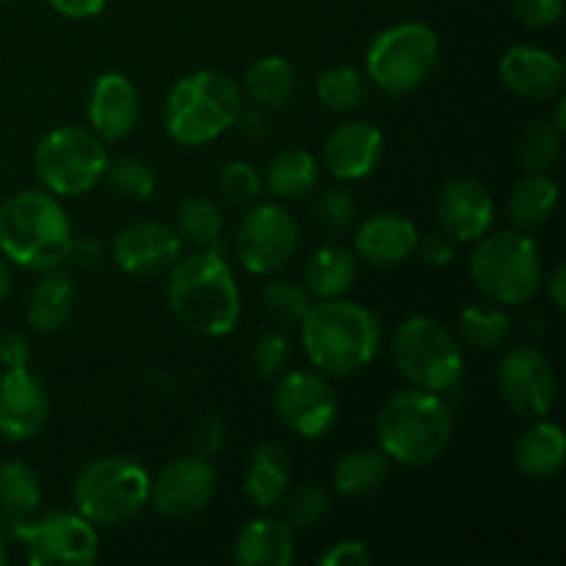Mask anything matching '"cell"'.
I'll return each instance as SVG.
<instances>
[{"instance_id": "6da1fadb", "label": "cell", "mask_w": 566, "mask_h": 566, "mask_svg": "<svg viewBox=\"0 0 566 566\" xmlns=\"http://www.w3.org/2000/svg\"><path fill=\"white\" fill-rule=\"evenodd\" d=\"M302 346L310 365L326 376H352L368 368L385 346V324L359 302L321 298L302 321Z\"/></svg>"}, {"instance_id": "7a4b0ae2", "label": "cell", "mask_w": 566, "mask_h": 566, "mask_svg": "<svg viewBox=\"0 0 566 566\" xmlns=\"http://www.w3.org/2000/svg\"><path fill=\"white\" fill-rule=\"evenodd\" d=\"M166 298L177 321L202 337H227L241 321V287L213 249H197L171 265Z\"/></svg>"}, {"instance_id": "3957f363", "label": "cell", "mask_w": 566, "mask_h": 566, "mask_svg": "<svg viewBox=\"0 0 566 566\" xmlns=\"http://www.w3.org/2000/svg\"><path fill=\"white\" fill-rule=\"evenodd\" d=\"M72 221L55 193L44 188L17 191L0 205V252L25 271L61 269L70 260Z\"/></svg>"}, {"instance_id": "277c9868", "label": "cell", "mask_w": 566, "mask_h": 566, "mask_svg": "<svg viewBox=\"0 0 566 566\" xmlns=\"http://www.w3.org/2000/svg\"><path fill=\"white\" fill-rule=\"evenodd\" d=\"M376 442L392 464L426 468L446 457L453 442V412L440 392L401 390L387 398L376 418Z\"/></svg>"}, {"instance_id": "5b68a950", "label": "cell", "mask_w": 566, "mask_h": 566, "mask_svg": "<svg viewBox=\"0 0 566 566\" xmlns=\"http://www.w3.org/2000/svg\"><path fill=\"white\" fill-rule=\"evenodd\" d=\"M243 111L241 83L219 70H197L171 86L164 103V127L182 147H205L235 127Z\"/></svg>"}, {"instance_id": "8992f818", "label": "cell", "mask_w": 566, "mask_h": 566, "mask_svg": "<svg viewBox=\"0 0 566 566\" xmlns=\"http://www.w3.org/2000/svg\"><path fill=\"white\" fill-rule=\"evenodd\" d=\"M470 280L501 307L534 302L545 282L539 243L523 230H490L470 254Z\"/></svg>"}, {"instance_id": "52a82bcc", "label": "cell", "mask_w": 566, "mask_h": 566, "mask_svg": "<svg viewBox=\"0 0 566 566\" xmlns=\"http://www.w3.org/2000/svg\"><path fill=\"white\" fill-rule=\"evenodd\" d=\"M390 357L398 374L420 390L448 392L462 385L464 352L457 335L431 315H409L396 326Z\"/></svg>"}, {"instance_id": "ba28073f", "label": "cell", "mask_w": 566, "mask_h": 566, "mask_svg": "<svg viewBox=\"0 0 566 566\" xmlns=\"http://www.w3.org/2000/svg\"><path fill=\"white\" fill-rule=\"evenodd\" d=\"M153 475L125 457H99L77 470L72 481V503L97 528L130 523L147 509Z\"/></svg>"}, {"instance_id": "9c48e42d", "label": "cell", "mask_w": 566, "mask_h": 566, "mask_svg": "<svg viewBox=\"0 0 566 566\" xmlns=\"http://www.w3.org/2000/svg\"><path fill=\"white\" fill-rule=\"evenodd\" d=\"M440 61V36L418 20L387 25L374 36L365 53V75L370 86L390 97H403L423 86Z\"/></svg>"}, {"instance_id": "30bf717a", "label": "cell", "mask_w": 566, "mask_h": 566, "mask_svg": "<svg viewBox=\"0 0 566 566\" xmlns=\"http://www.w3.org/2000/svg\"><path fill=\"white\" fill-rule=\"evenodd\" d=\"M108 149L92 127L64 125L50 130L33 153V171L44 191L59 199L83 197L108 169Z\"/></svg>"}, {"instance_id": "8fae6325", "label": "cell", "mask_w": 566, "mask_h": 566, "mask_svg": "<svg viewBox=\"0 0 566 566\" xmlns=\"http://www.w3.org/2000/svg\"><path fill=\"white\" fill-rule=\"evenodd\" d=\"M9 525L33 566H92L99 558L97 525L77 512H50Z\"/></svg>"}, {"instance_id": "7c38bea8", "label": "cell", "mask_w": 566, "mask_h": 566, "mask_svg": "<svg viewBox=\"0 0 566 566\" xmlns=\"http://www.w3.org/2000/svg\"><path fill=\"white\" fill-rule=\"evenodd\" d=\"M302 232L296 216L280 202H252L235 232V254L243 271L271 276L298 252Z\"/></svg>"}, {"instance_id": "4fadbf2b", "label": "cell", "mask_w": 566, "mask_h": 566, "mask_svg": "<svg viewBox=\"0 0 566 566\" xmlns=\"http://www.w3.org/2000/svg\"><path fill=\"white\" fill-rule=\"evenodd\" d=\"M271 407L285 429L302 440H321L340 415V398L321 370H285L276 376Z\"/></svg>"}, {"instance_id": "5bb4252c", "label": "cell", "mask_w": 566, "mask_h": 566, "mask_svg": "<svg viewBox=\"0 0 566 566\" xmlns=\"http://www.w3.org/2000/svg\"><path fill=\"white\" fill-rule=\"evenodd\" d=\"M497 390L520 418H547L556 403V370L542 348L514 346L497 363Z\"/></svg>"}, {"instance_id": "9a60e30c", "label": "cell", "mask_w": 566, "mask_h": 566, "mask_svg": "<svg viewBox=\"0 0 566 566\" xmlns=\"http://www.w3.org/2000/svg\"><path fill=\"white\" fill-rule=\"evenodd\" d=\"M216 468L210 459L180 457L149 481V506L166 520H186L208 509L216 495Z\"/></svg>"}, {"instance_id": "2e32d148", "label": "cell", "mask_w": 566, "mask_h": 566, "mask_svg": "<svg viewBox=\"0 0 566 566\" xmlns=\"http://www.w3.org/2000/svg\"><path fill=\"white\" fill-rule=\"evenodd\" d=\"M182 258V238L166 221H133L122 227L111 243L116 269L136 280L160 276Z\"/></svg>"}, {"instance_id": "e0dca14e", "label": "cell", "mask_w": 566, "mask_h": 566, "mask_svg": "<svg viewBox=\"0 0 566 566\" xmlns=\"http://www.w3.org/2000/svg\"><path fill=\"white\" fill-rule=\"evenodd\" d=\"M50 396L44 381L28 365L0 374V437L28 442L48 426Z\"/></svg>"}, {"instance_id": "ac0fdd59", "label": "cell", "mask_w": 566, "mask_h": 566, "mask_svg": "<svg viewBox=\"0 0 566 566\" xmlns=\"http://www.w3.org/2000/svg\"><path fill=\"white\" fill-rule=\"evenodd\" d=\"M437 221L457 243H475L495 227V197L475 177H453L437 193Z\"/></svg>"}, {"instance_id": "d6986e66", "label": "cell", "mask_w": 566, "mask_h": 566, "mask_svg": "<svg viewBox=\"0 0 566 566\" xmlns=\"http://www.w3.org/2000/svg\"><path fill=\"white\" fill-rule=\"evenodd\" d=\"M381 158H385V133L374 122H343L324 142V169L335 180H365L374 175Z\"/></svg>"}, {"instance_id": "ffe728a7", "label": "cell", "mask_w": 566, "mask_h": 566, "mask_svg": "<svg viewBox=\"0 0 566 566\" xmlns=\"http://www.w3.org/2000/svg\"><path fill=\"white\" fill-rule=\"evenodd\" d=\"M497 72H501V81L509 92L531 99V103H547L564 92V61L551 50L536 48V44L509 48L497 64Z\"/></svg>"}, {"instance_id": "44dd1931", "label": "cell", "mask_w": 566, "mask_h": 566, "mask_svg": "<svg viewBox=\"0 0 566 566\" xmlns=\"http://www.w3.org/2000/svg\"><path fill=\"white\" fill-rule=\"evenodd\" d=\"M86 116L92 130L103 142H122L130 136L142 116V99L136 86L122 72H103L88 88Z\"/></svg>"}, {"instance_id": "7402d4cb", "label": "cell", "mask_w": 566, "mask_h": 566, "mask_svg": "<svg viewBox=\"0 0 566 566\" xmlns=\"http://www.w3.org/2000/svg\"><path fill=\"white\" fill-rule=\"evenodd\" d=\"M418 227L401 213H374L354 232V252L365 263L390 269L407 263L418 249Z\"/></svg>"}, {"instance_id": "603a6c76", "label": "cell", "mask_w": 566, "mask_h": 566, "mask_svg": "<svg viewBox=\"0 0 566 566\" xmlns=\"http://www.w3.org/2000/svg\"><path fill=\"white\" fill-rule=\"evenodd\" d=\"M291 492V459L276 442H260L243 470V495L260 512H276Z\"/></svg>"}, {"instance_id": "cb8c5ba5", "label": "cell", "mask_w": 566, "mask_h": 566, "mask_svg": "<svg viewBox=\"0 0 566 566\" xmlns=\"http://www.w3.org/2000/svg\"><path fill=\"white\" fill-rule=\"evenodd\" d=\"M512 462L523 479L551 481L566 462V434L562 426L536 418L514 442Z\"/></svg>"}, {"instance_id": "d4e9b609", "label": "cell", "mask_w": 566, "mask_h": 566, "mask_svg": "<svg viewBox=\"0 0 566 566\" xmlns=\"http://www.w3.org/2000/svg\"><path fill=\"white\" fill-rule=\"evenodd\" d=\"M77 296H81V291H77V282L72 280V274L61 269L42 271L25 302V318L31 329L42 332V335L64 329L75 315Z\"/></svg>"}, {"instance_id": "484cf974", "label": "cell", "mask_w": 566, "mask_h": 566, "mask_svg": "<svg viewBox=\"0 0 566 566\" xmlns=\"http://www.w3.org/2000/svg\"><path fill=\"white\" fill-rule=\"evenodd\" d=\"M232 553L241 566H291L296 558L293 531L285 520L254 517L241 525Z\"/></svg>"}, {"instance_id": "4316f807", "label": "cell", "mask_w": 566, "mask_h": 566, "mask_svg": "<svg viewBox=\"0 0 566 566\" xmlns=\"http://www.w3.org/2000/svg\"><path fill=\"white\" fill-rule=\"evenodd\" d=\"M298 88V72L282 55H263L247 70L241 81L243 99L252 103V108L276 111L293 99Z\"/></svg>"}, {"instance_id": "83f0119b", "label": "cell", "mask_w": 566, "mask_h": 566, "mask_svg": "<svg viewBox=\"0 0 566 566\" xmlns=\"http://www.w3.org/2000/svg\"><path fill=\"white\" fill-rule=\"evenodd\" d=\"M354 282H357V258L346 247L326 243L315 249L304 263V287L315 302L346 296Z\"/></svg>"}, {"instance_id": "f1b7e54d", "label": "cell", "mask_w": 566, "mask_h": 566, "mask_svg": "<svg viewBox=\"0 0 566 566\" xmlns=\"http://www.w3.org/2000/svg\"><path fill=\"white\" fill-rule=\"evenodd\" d=\"M321 164L307 149H282L269 160L263 188L280 202H296L318 188Z\"/></svg>"}, {"instance_id": "f546056e", "label": "cell", "mask_w": 566, "mask_h": 566, "mask_svg": "<svg viewBox=\"0 0 566 566\" xmlns=\"http://www.w3.org/2000/svg\"><path fill=\"white\" fill-rule=\"evenodd\" d=\"M562 188L547 171H528L509 193V219L517 230H536L556 216Z\"/></svg>"}, {"instance_id": "4dcf8cb0", "label": "cell", "mask_w": 566, "mask_h": 566, "mask_svg": "<svg viewBox=\"0 0 566 566\" xmlns=\"http://www.w3.org/2000/svg\"><path fill=\"white\" fill-rule=\"evenodd\" d=\"M390 468L392 462L381 448H354L337 459L332 484L343 497L363 501V497L374 495L376 490L385 486V481L390 479Z\"/></svg>"}, {"instance_id": "1f68e13d", "label": "cell", "mask_w": 566, "mask_h": 566, "mask_svg": "<svg viewBox=\"0 0 566 566\" xmlns=\"http://www.w3.org/2000/svg\"><path fill=\"white\" fill-rule=\"evenodd\" d=\"M42 506V484L31 464L22 459L0 462V514L6 523L33 517Z\"/></svg>"}, {"instance_id": "d6a6232c", "label": "cell", "mask_w": 566, "mask_h": 566, "mask_svg": "<svg viewBox=\"0 0 566 566\" xmlns=\"http://www.w3.org/2000/svg\"><path fill=\"white\" fill-rule=\"evenodd\" d=\"M224 227V213H221V208L213 199L186 197L177 205L175 230L182 238V243H191L193 249H213V252H221Z\"/></svg>"}, {"instance_id": "836d02e7", "label": "cell", "mask_w": 566, "mask_h": 566, "mask_svg": "<svg viewBox=\"0 0 566 566\" xmlns=\"http://www.w3.org/2000/svg\"><path fill=\"white\" fill-rule=\"evenodd\" d=\"M315 97L335 114H352L368 103L370 81L363 70L352 64L329 66L315 77Z\"/></svg>"}, {"instance_id": "e575fe53", "label": "cell", "mask_w": 566, "mask_h": 566, "mask_svg": "<svg viewBox=\"0 0 566 566\" xmlns=\"http://www.w3.org/2000/svg\"><path fill=\"white\" fill-rule=\"evenodd\" d=\"M459 337L479 352H495L512 335V321L501 304H468L459 310Z\"/></svg>"}, {"instance_id": "d590c367", "label": "cell", "mask_w": 566, "mask_h": 566, "mask_svg": "<svg viewBox=\"0 0 566 566\" xmlns=\"http://www.w3.org/2000/svg\"><path fill=\"white\" fill-rule=\"evenodd\" d=\"M564 133L551 119H531L520 130L517 160L525 171H551L562 155Z\"/></svg>"}, {"instance_id": "8d00e7d4", "label": "cell", "mask_w": 566, "mask_h": 566, "mask_svg": "<svg viewBox=\"0 0 566 566\" xmlns=\"http://www.w3.org/2000/svg\"><path fill=\"white\" fill-rule=\"evenodd\" d=\"M105 177H108L111 188H114L119 197L133 199V202L149 199L155 193V186H158L153 164L138 158V155H119V158H111Z\"/></svg>"}, {"instance_id": "74e56055", "label": "cell", "mask_w": 566, "mask_h": 566, "mask_svg": "<svg viewBox=\"0 0 566 566\" xmlns=\"http://www.w3.org/2000/svg\"><path fill=\"white\" fill-rule=\"evenodd\" d=\"M315 298L310 296L307 287L302 282L293 280H274L265 285L263 291V307L276 324L282 326H296L302 324L307 310L313 307Z\"/></svg>"}, {"instance_id": "f35d334b", "label": "cell", "mask_w": 566, "mask_h": 566, "mask_svg": "<svg viewBox=\"0 0 566 566\" xmlns=\"http://www.w3.org/2000/svg\"><path fill=\"white\" fill-rule=\"evenodd\" d=\"M219 193L235 208H249L263 193V175L249 160H227L216 175Z\"/></svg>"}, {"instance_id": "ab89813d", "label": "cell", "mask_w": 566, "mask_h": 566, "mask_svg": "<svg viewBox=\"0 0 566 566\" xmlns=\"http://www.w3.org/2000/svg\"><path fill=\"white\" fill-rule=\"evenodd\" d=\"M285 509V525L291 531H313L321 520L329 514V492L318 484H304L302 490L287 492L282 501Z\"/></svg>"}, {"instance_id": "60d3db41", "label": "cell", "mask_w": 566, "mask_h": 566, "mask_svg": "<svg viewBox=\"0 0 566 566\" xmlns=\"http://www.w3.org/2000/svg\"><path fill=\"white\" fill-rule=\"evenodd\" d=\"M315 221L329 232L352 230L357 221V199L346 186L324 188L315 202Z\"/></svg>"}, {"instance_id": "b9f144b4", "label": "cell", "mask_w": 566, "mask_h": 566, "mask_svg": "<svg viewBox=\"0 0 566 566\" xmlns=\"http://www.w3.org/2000/svg\"><path fill=\"white\" fill-rule=\"evenodd\" d=\"M252 365L263 379H276L291 368V340L282 332H260L252 343Z\"/></svg>"}, {"instance_id": "7bdbcfd3", "label": "cell", "mask_w": 566, "mask_h": 566, "mask_svg": "<svg viewBox=\"0 0 566 566\" xmlns=\"http://www.w3.org/2000/svg\"><path fill=\"white\" fill-rule=\"evenodd\" d=\"M224 442H227V423L219 418V415L208 412L197 426H193L191 446L197 457L202 459L216 457V453L224 448Z\"/></svg>"}, {"instance_id": "ee69618b", "label": "cell", "mask_w": 566, "mask_h": 566, "mask_svg": "<svg viewBox=\"0 0 566 566\" xmlns=\"http://www.w3.org/2000/svg\"><path fill=\"white\" fill-rule=\"evenodd\" d=\"M517 20L528 28H551L562 20L564 0H512Z\"/></svg>"}, {"instance_id": "f6af8a7d", "label": "cell", "mask_w": 566, "mask_h": 566, "mask_svg": "<svg viewBox=\"0 0 566 566\" xmlns=\"http://www.w3.org/2000/svg\"><path fill=\"white\" fill-rule=\"evenodd\" d=\"M415 252L420 254V260H423L426 265H431V269H446V265L453 263V258H457V241H453L451 235H446V232H431V235L426 238H418V249Z\"/></svg>"}, {"instance_id": "bcb514c9", "label": "cell", "mask_w": 566, "mask_h": 566, "mask_svg": "<svg viewBox=\"0 0 566 566\" xmlns=\"http://www.w3.org/2000/svg\"><path fill=\"white\" fill-rule=\"evenodd\" d=\"M318 562L321 566H370L374 556H370L368 545L363 539H340Z\"/></svg>"}, {"instance_id": "7dc6e473", "label": "cell", "mask_w": 566, "mask_h": 566, "mask_svg": "<svg viewBox=\"0 0 566 566\" xmlns=\"http://www.w3.org/2000/svg\"><path fill=\"white\" fill-rule=\"evenodd\" d=\"M31 340L20 332H9L0 337V365L3 368H22L31 363Z\"/></svg>"}, {"instance_id": "c3c4849f", "label": "cell", "mask_w": 566, "mask_h": 566, "mask_svg": "<svg viewBox=\"0 0 566 566\" xmlns=\"http://www.w3.org/2000/svg\"><path fill=\"white\" fill-rule=\"evenodd\" d=\"M105 3L108 0H48L50 9L66 20H94L97 14H103Z\"/></svg>"}, {"instance_id": "681fc988", "label": "cell", "mask_w": 566, "mask_h": 566, "mask_svg": "<svg viewBox=\"0 0 566 566\" xmlns=\"http://www.w3.org/2000/svg\"><path fill=\"white\" fill-rule=\"evenodd\" d=\"M70 260L75 265H81V269H94V265L103 260V243H99L94 235L72 238Z\"/></svg>"}, {"instance_id": "f907efd6", "label": "cell", "mask_w": 566, "mask_h": 566, "mask_svg": "<svg viewBox=\"0 0 566 566\" xmlns=\"http://www.w3.org/2000/svg\"><path fill=\"white\" fill-rule=\"evenodd\" d=\"M235 125L241 127L249 138H265V133H269V119H265V111L260 108H252V111L243 108Z\"/></svg>"}, {"instance_id": "816d5d0a", "label": "cell", "mask_w": 566, "mask_h": 566, "mask_svg": "<svg viewBox=\"0 0 566 566\" xmlns=\"http://www.w3.org/2000/svg\"><path fill=\"white\" fill-rule=\"evenodd\" d=\"M547 296L556 304V310L566 307V269L562 263H558L556 269L551 271V276H547Z\"/></svg>"}, {"instance_id": "f5cc1de1", "label": "cell", "mask_w": 566, "mask_h": 566, "mask_svg": "<svg viewBox=\"0 0 566 566\" xmlns=\"http://www.w3.org/2000/svg\"><path fill=\"white\" fill-rule=\"evenodd\" d=\"M11 285H14V276H11V263L0 252V302L11 293Z\"/></svg>"}, {"instance_id": "db71d44e", "label": "cell", "mask_w": 566, "mask_h": 566, "mask_svg": "<svg viewBox=\"0 0 566 566\" xmlns=\"http://www.w3.org/2000/svg\"><path fill=\"white\" fill-rule=\"evenodd\" d=\"M558 105H556V116H553V125H556L558 127V130H562V133H566V99L562 97V94H558Z\"/></svg>"}, {"instance_id": "11a10c76", "label": "cell", "mask_w": 566, "mask_h": 566, "mask_svg": "<svg viewBox=\"0 0 566 566\" xmlns=\"http://www.w3.org/2000/svg\"><path fill=\"white\" fill-rule=\"evenodd\" d=\"M9 564V545H6V536L0 534V566Z\"/></svg>"}, {"instance_id": "9f6ffc18", "label": "cell", "mask_w": 566, "mask_h": 566, "mask_svg": "<svg viewBox=\"0 0 566 566\" xmlns=\"http://www.w3.org/2000/svg\"><path fill=\"white\" fill-rule=\"evenodd\" d=\"M0 3H14V0H0Z\"/></svg>"}]
</instances>
